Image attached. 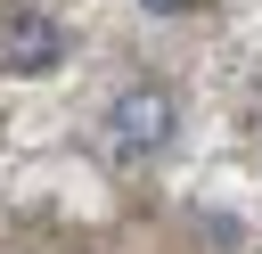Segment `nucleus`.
Listing matches in <instances>:
<instances>
[{
    "label": "nucleus",
    "instance_id": "1",
    "mask_svg": "<svg viewBox=\"0 0 262 254\" xmlns=\"http://www.w3.org/2000/svg\"><path fill=\"white\" fill-rule=\"evenodd\" d=\"M172 131H180V98H172L164 82H131V90L106 107V147H115L123 164L164 156V147H172Z\"/></svg>",
    "mask_w": 262,
    "mask_h": 254
},
{
    "label": "nucleus",
    "instance_id": "2",
    "mask_svg": "<svg viewBox=\"0 0 262 254\" xmlns=\"http://www.w3.org/2000/svg\"><path fill=\"white\" fill-rule=\"evenodd\" d=\"M57 57H66V25L49 8H33V0L0 8V66L8 74H49Z\"/></svg>",
    "mask_w": 262,
    "mask_h": 254
},
{
    "label": "nucleus",
    "instance_id": "3",
    "mask_svg": "<svg viewBox=\"0 0 262 254\" xmlns=\"http://www.w3.org/2000/svg\"><path fill=\"white\" fill-rule=\"evenodd\" d=\"M147 16H180V8H196V0H139Z\"/></svg>",
    "mask_w": 262,
    "mask_h": 254
}]
</instances>
